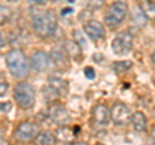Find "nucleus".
<instances>
[{
  "mask_svg": "<svg viewBox=\"0 0 155 145\" xmlns=\"http://www.w3.org/2000/svg\"><path fill=\"white\" fill-rule=\"evenodd\" d=\"M56 136H53L51 132L44 131V132H40L35 136V143L39 145H52L56 143Z\"/></svg>",
  "mask_w": 155,
  "mask_h": 145,
  "instance_id": "16",
  "label": "nucleus"
},
{
  "mask_svg": "<svg viewBox=\"0 0 155 145\" xmlns=\"http://www.w3.org/2000/svg\"><path fill=\"white\" fill-rule=\"evenodd\" d=\"M7 2H9V3H16V2H18V0H7Z\"/></svg>",
  "mask_w": 155,
  "mask_h": 145,
  "instance_id": "31",
  "label": "nucleus"
},
{
  "mask_svg": "<svg viewBox=\"0 0 155 145\" xmlns=\"http://www.w3.org/2000/svg\"><path fill=\"white\" fill-rule=\"evenodd\" d=\"M111 120H113L116 126L128 124L130 120H132V112L129 110L127 105L118 103L111 109Z\"/></svg>",
  "mask_w": 155,
  "mask_h": 145,
  "instance_id": "7",
  "label": "nucleus"
},
{
  "mask_svg": "<svg viewBox=\"0 0 155 145\" xmlns=\"http://www.w3.org/2000/svg\"><path fill=\"white\" fill-rule=\"evenodd\" d=\"M84 75H85L88 79H94V78H96L94 69H93V67H85V69H84Z\"/></svg>",
  "mask_w": 155,
  "mask_h": 145,
  "instance_id": "25",
  "label": "nucleus"
},
{
  "mask_svg": "<svg viewBox=\"0 0 155 145\" xmlns=\"http://www.w3.org/2000/svg\"><path fill=\"white\" fill-rule=\"evenodd\" d=\"M151 59H153V61H154V64H155V51L153 52V55H151Z\"/></svg>",
  "mask_w": 155,
  "mask_h": 145,
  "instance_id": "29",
  "label": "nucleus"
},
{
  "mask_svg": "<svg viewBox=\"0 0 155 145\" xmlns=\"http://www.w3.org/2000/svg\"><path fill=\"white\" fill-rule=\"evenodd\" d=\"M32 30L39 38H49L57 30V17L52 11L38 13L31 21Z\"/></svg>",
  "mask_w": 155,
  "mask_h": 145,
  "instance_id": "2",
  "label": "nucleus"
},
{
  "mask_svg": "<svg viewBox=\"0 0 155 145\" xmlns=\"http://www.w3.org/2000/svg\"><path fill=\"white\" fill-rule=\"evenodd\" d=\"M4 47V39H3V36H2V34H0V49Z\"/></svg>",
  "mask_w": 155,
  "mask_h": 145,
  "instance_id": "27",
  "label": "nucleus"
},
{
  "mask_svg": "<svg viewBox=\"0 0 155 145\" xmlns=\"http://www.w3.org/2000/svg\"><path fill=\"white\" fill-rule=\"evenodd\" d=\"M105 0H89V7L93 9H98L104 5Z\"/></svg>",
  "mask_w": 155,
  "mask_h": 145,
  "instance_id": "24",
  "label": "nucleus"
},
{
  "mask_svg": "<svg viewBox=\"0 0 155 145\" xmlns=\"http://www.w3.org/2000/svg\"><path fill=\"white\" fill-rule=\"evenodd\" d=\"M151 136L155 139V124L153 126V128H151Z\"/></svg>",
  "mask_w": 155,
  "mask_h": 145,
  "instance_id": "28",
  "label": "nucleus"
},
{
  "mask_svg": "<svg viewBox=\"0 0 155 145\" xmlns=\"http://www.w3.org/2000/svg\"><path fill=\"white\" fill-rule=\"evenodd\" d=\"M12 104L11 103H0V114H7L11 112Z\"/></svg>",
  "mask_w": 155,
  "mask_h": 145,
  "instance_id": "23",
  "label": "nucleus"
},
{
  "mask_svg": "<svg viewBox=\"0 0 155 145\" xmlns=\"http://www.w3.org/2000/svg\"><path fill=\"white\" fill-rule=\"evenodd\" d=\"M132 47H133V38L127 31L120 32L119 35H116L113 40V44H111L114 53L119 56L128 55L132 51Z\"/></svg>",
  "mask_w": 155,
  "mask_h": 145,
  "instance_id": "5",
  "label": "nucleus"
},
{
  "mask_svg": "<svg viewBox=\"0 0 155 145\" xmlns=\"http://www.w3.org/2000/svg\"><path fill=\"white\" fill-rule=\"evenodd\" d=\"M30 62H31V67L34 70L38 72H43L49 67L51 62H52L51 55H48L44 51H38L31 56Z\"/></svg>",
  "mask_w": 155,
  "mask_h": 145,
  "instance_id": "9",
  "label": "nucleus"
},
{
  "mask_svg": "<svg viewBox=\"0 0 155 145\" xmlns=\"http://www.w3.org/2000/svg\"><path fill=\"white\" fill-rule=\"evenodd\" d=\"M11 16H12L11 9L4 5H0V25H4L5 22H8Z\"/></svg>",
  "mask_w": 155,
  "mask_h": 145,
  "instance_id": "21",
  "label": "nucleus"
},
{
  "mask_svg": "<svg viewBox=\"0 0 155 145\" xmlns=\"http://www.w3.org/2000/svg\"><path fill=\"white\" fill-rule=\"evenodd\" d=\"M38 131H39L38 124L32 122H22L14 130V137L21 143H26V141H30V140L35 139Z\"/></svg>",
  "mask_w": 155,
  "mask_h": 145,
  "instance_id": "6",
  "label": "nucleus"
},
{
  "mask_svg": "<svg viewBox=\"0 0 155 145\" xmlns=\"http://www.w3.org/2000/svg\"><path fill=\"white\" fill-rule=\"evenodd\" d=\"M0 144H7V141H5V140H3L2 137H0Z\"/></svg>",
  "mask_w": 155,
  "mask_h": 145,
  "instance_id": "30",
  "label": "nucleus"
},
{
  "mask_svg": "<svg viewBox=\"0 0 155 145\" xmlns=\"http://www.w3.org/2000/svg\"><path fill=\"white\" fill-rule=\"evenodd\" d=\"M5 62L13 78L22 79L28 74V69H30L28 60L25 56V53L18 48H13V49L8 51L5 55Z\"/></svg>",
  "mask_w": 155,
  "mask_h": 145,
  "instance_id": "1",
  "label": "nucleus"
},
{
  "mask_svg": "<svg viewBox=\"0 0 155 145\" xmlns=\"http://www.w3.org/2000/svg\"><path fill=\"white\" fill-rule=\"evenodd\" d=\"M75 135L72 133L71 128L67 127V124L65 126H58L57 131H56V139L64 143H71Z\"/></svg>",
  "mask_w": 155,
  "mask_h": 145,
  "instance_id": "14",
  "label": "nucleus"
},
{
  "mask_svg": "<svg viewBox=\"0 0 155 145\" xmlns=\"http://www.w3.org/2000/svg\"><path fill=\"white\" fill-rule=\"evenodd\" d=\"M93 119L98 126L109 124L111 119V110H109V108H106L102 104L96 105L93 108Z\"/></svg>",
  "mask_w": 155,
  "mask_h": 145,
  "instance_id": "11",
  "label": "nucleus"
},
{
  "mask_svg": "<svg viewBox=\"0 0 155 145\" xmlns=\"http://www.w3.org/2000/svg\"><path fill=\"white\" fill-rule=\"evenodd\" d=\"M48 117L57 126H65L70 122V114L64 105L53 104L48 108Z\"/></svg>",
  "mask_w": 155,
  "mask_h": 145,
  "instance_id": "8",
  "label": "nucleus"
},
{
  "mask_svg": "<svg viewBox=\"0 0 155 145\" xmlns=\"http://www.w3.org/2000/svg\"><path fill=\"white\" fill-rule=\"evenodd\" d=\"M132 18L133 21L140 26H145L147 22V17L145 16V13L142 12V9L140 7H133L132 9Z\"/></svg>",
  "mask_w": 155,
  "mask_h": 145,
  "instance_id": "17",
  "label": "nucleus"
},
{
  "mask_svg": "<svg viewBox=\"0 0 155 145\" xmlns=\"http://www.w3.org/2000/svg\"><path fill=\"white\" fill-rule=\"evenodd\" d=\"M66 53L71 55L72 57H76L80 53V46L78 42H67L66 43Z\"/></svg>",
  "mask_w": 155,
  "mask_h": 145,
  "instance_id": "20",
  "label": "nucleus"
},
{
  "mask_svg": "<svg viewBox=\"0 0 155 145\" xmlns=\"http://www.w3.org/2000/svg\"><path fill=\"white\" fill-rule=\"evenodd\" d=\"M132 124H133V128L136 130L137 132H145L146 131V127H147V119L145 117V114L142 112H136L132 114Z\"/></svg>",
  "mask_w": 155,
  "mask_h": 145,
  "instance_id": "13",
  "label": "nucleus"
},
{
  "mask_svg": "<svg viewBox=\"0 0 155 145\" xmlns=\"http://www.w3.org/2000/svg\"><path fill=\"white\" fill-rule=\"evenodd\" d=\"M66 51H62V49H53L51 52V60L54 62L56 65H61V64H65V60H66Z\"/></svg>",
  "mask_w": 155,
  "mask_h": 145,
  "instance_id": "19",
  "label": "nucleus"
},
{
  "mask_svg": "<svg viewBox=\"0 0 155 145\" xmlns=\"http://www.w3.org/2000/svg\"><path fill=\"white\" fill-rule=\"evenodd\" d=\"M138 7L142 9L149 20H155V3L153 0H140Z\"/></svg>",
  "mask_w": 155,
  "mask_h": 145,
  "instance_id": "15",
  "label": "nucleus"
},
{
  "mask_svg": "<svg viewBox=\"0 0 155 145\" xmlns=\"http://www.w3.org/2000/svg\"><path fill=\"white\" fill-rule=\"evenodd\" d=\"M9 89V84L5 79H2L0 78V97H3V96H5L7 92Z\"/></svg>",
  "mask_w": 155,
  "mask_h": 145,
  "instance_id": "22",
  "label": "nucleus"
},
{
  "mask_svg": "<svg viewBox=\"0 0 155 145\" xmlns=\"http://www.w3.org/2000/svg\"><path fill=\"white\" fill-rule=\"evenodd\" d=\"M30 4H34V5H44L47 3V0H28Z\"/></svg>",
  "mask_w": 155,
  "mask_h": 145,
  "instance_id": "26",
  "label": "nucleus"
},
{
  "mask_svg": "<svg viewBox=\"0 0 155 145\" xmlns=\"http://www.w3.org/2000/svg\"><path fill=\"white\" fill-rule=\"evenodd\" d=\"M128 14V5L124 2H115L105 14V23L109 27H116L124 21Z\"/></svg>",
  "mask_w": 155,
  "mask_h": 145,
  "instance_id": "4",
  "label": "nucleus"
},
{
  "mask_svg": "<svg viewBox=\"0 0 155 145\" xmlns=\"http://www.w3.org/2000/svg\"><path fill=\"white\" fill-rule=\"evenodd\" d=\"M14 100L22 109H30L35 104V89L27 82H19L14 88Z\"/></svg>",
  "mask_w": 155,
  "mask_h": 145,
  "instance_id": "3",
  "label": "nucleus"
},
{
  "mask_svg": "<svg viewBox=\"0 0 155 145\" xmlns=\"http://www.w3.org/2000/svg\"><path fill=\"white\" fill-rule=\"evenodd\" d=\"M132 61L124 60V61H116L113 64V70L118 74H123V72H127L130 67H132Z\"/></svg>",
  "mask_w": 155,
  "mask_h": 145,
  "instance_id": "18",
  "label": "nucleus"
},
{
  "mask_svg": "<svg viewBox=\"0 0 155 145\" xmlns=\"http://www.w3.org/2000/svg\"><path fill=\"white\" fill-rule=\"evenodd\" d=\"M48 84H49V88L57 96L65 95V93H67V91H69V83L61 78H57V76H51V78L48 79Z\"/></svg>",
  "mask_w": 155,
  "mask_h": 145,
  "instance_id": "12",
  "label": "nucleus"
},
{
  "mask_svg": "<svg viewBox=\"0 0 155 145\" xmlns=\"http://www.w3.org/2000/svg\"><path fill=\"white\" fill-rule=\"evenodd\" d=\"M84 32H85V35L92 40L102 39V38L105 36V34H106L102 23L98 22V21H94V20L88 21L85 23L84 25Z\"/></svg>",
  "mask_w": 155,
  "mask_h": 145,
  "instance_id": "10",
  "label": "nucleus"
}]
</instances>
